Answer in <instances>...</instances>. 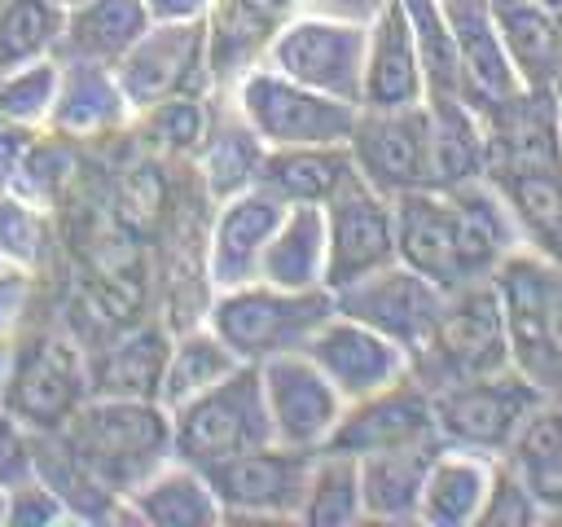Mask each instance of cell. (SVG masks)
Returning a JSON list of instances; mask_svg holds the SVG:
<instances>
[{
    "instance_id": "cell-37",
    "label": "cell",
    "mask_w": 562,
    "mask_h": 527,
    "mask_svg": "<svg viewBox=\"0 0 562 527\" xmlns=\"http://www.w3.org/2000/svg\"><path fill=\"white\" fill-rule=\"evenodd\" d=\"M237 365H241L237 351L206 321H193L171 334V351H167L162 382H158V404L171 413L176 404H184V400L202 395L206 386H215L220 378H228Z\"/></svg>"
},
{
    "instance_id": "cell-19",
    "label": "cell",
    "mask_w": 562,
    "mask_h": 527,
    "mask_svg": "<svg viewBox=\"0 0 562 527\" xmlns=\"http://www.w3.org/2000/svg\"><path fill=\"white\" fill-rule=\"evenodd\" d=\"M452 48H457V79H461V101L474 105L479 114L518 97L522 83L505 57V44L492 22L487 0H443Z\"/></svg>"
},
{
    "instance_id": "cell-14",
    "label": "cell",
    "mask_w": 562,
    "mask_h": 527,
    "mask_svg": "<svg viewBox=\"0 0 562 527\" xmlns=\"http://www.w3.org/2000/svg\"><path fill=\"white\" fill-rule=\"evenodd\" d=\"M334 303H338V312H347V316L364 321L369 329L386 334L391 343H400L408 351V360H413L426 347V338H430V329L439 321L443 290L395 259V264L351 281L347 290H338Z\"/></svg>"
},
{
    "instance_id": "cell-20",
    "label": "cell",
    "mask_w": 562,
    "mask_h": 527,
    "mask_svg": "<svg viewBox=\"0 0 562 527\" xmlns=\"http://www.w3.org/2000/svg\"><path fill=\"white\" fill-rule=\"evenodd\" d=\"M452 202V233H457V268L461 281H483L492 277L522 242L514 211L505 206V198L496 193V184L487 176L465 180L457 189H443Z\"/></svg>"
},
{
    "instance_id": "cell-13",
    "label": "cell",
    "mask_w": 562,
    "mask_h": 527,
    "mask_svg": "<svg viewBox=\"0 0 562 527\" xmlns=\"http://www.w3.org/2000/svg\"><path fill=\"white\" fill-rule=\"evenodd\" d=\"M386 264H395V202L356 171L325 202V285L338 294Z\"/></svg>"
},
{
    "instance_id": "cell-27",
    "label": "cell",
    "mask_w": 562,
    "mask_h": 527,
    "mask_svg": "<svg viewBox=\"0 0 562 527\" xmlns=\"http://www.w3.org/2000/svg\"><path fill=\"white\" fill-rule=\"evenodd\" d=\"M505 57L527 92H553L562 79V26L540 0H487Z\"/></svg>"
},
{
    "instance_id": "cell-48",
    "label": "cell",
    "mask_w": 562,
    "mask_h": 527,
    "mask_svg": "<svg viewBox=\"0 0 562 527\" xmlns=\"http://www.w3.org/2000/svg\"><path fill=\"white\" fill-rule=\"evenodd\" d=\"M386 0H312L307 9L312 13H329V18H347V22H373V13L382 9Z\"/></svg>"
},
{
    "instance_id": "cell-4",
    "label": "cell",
    "mask_w": 562,
    "mask_h": 527,
    "mask_svg": "<svg viewBox=\"0 0 562 527\" xmlns=\"http://www.w3.org/2000/svg\"><path fill=\"white\" fill-rule=\"evenodd\" d=\"M259 444H272V417H268L259 365H237L202 395L171 408V448L180 461L198 470Z\"/></svg>"
},
{
    "instance_id": "cell-16",
    "label": "cell",
    "mask_w": 562,
    "mask_h": 527,
    "mask_svg": "<svg viewBox=\"0 0 562 527\" xmlns=\"http://www.w3.org/2000/svg\"><path fill=\"white\" fill-rule=\"evenodd\" d=\"M259 378H263V400H268V417H272V439L290 444V448H307V452L325 448L347 400L307 360V351L263 360Z\"/></svg>"
},
{
    "instance_id": "cell-5",
    "label": "cell",
    "mask_w": 562,
    "mask_h": 527,
    "mask_svg": "<svg viewBox=\"0 0 562 527\" xmlns=\"http://www.w3.org/2000/svg\"><path fill=\"white\" fill-rule=\"evenodd\" d=\"M88 351L57 329H22L9 338V369L0 408L31 435L61 430L88 400Z\"/></svg>"
},
{
    "instance_id": "cell-26",
    "label": "cell",
    "mask_w": 562,
    "mask_h": 527,
    "mask_svg": "<svg viewBox=\"0 0 562 527\" xmlns=\"http://www.w3.org/2000/svg\"><path fill=\"white\" fill-rule=\"evenodd\" d=\"M492 474H496V457L439 444V452L430 457L426 483H422L417 523H426V527H479L487 492H492Z\"/></svg>"
},
{
    "instance_id": "cell-29",
    "label": "cell",
    "mask_w": 562,
    "mask_h": 527,
    "mask_svg": "<svg viewBox=\"0 0 562 527\" xmlns=\"http://www.w3.org/2000/svg\"><path fill=\"white\" fill-rule=\"evenodd\" d=\"M496 193L518 220L527 246L562 264V162H522L487 171Z\"/></svg>"
},
{
    "instance_id": "cell-32",
    "label": "cell",
    "mask_w": 562,
    "mask_h": 527,
    "mask_svg": "<svg viewBox=\"0 0 562 527\" xmlns=\"http://www.w3.org/2000/svg\"><path fill=\"white\" fill-rule=\"evenodd\" d=\"M263 154H268V145L255 136V127L237 114V105H233L228 97H220V110H211L206 141H202V149L193 154L206 193L220 202V198H233V193L250 189V184L259 180Z\"/></svg>"
},
{
    "instance_id": "cell-8",
    "label": "cell",
    "mask_w": 562,
    "mask_h": 527,
    "mask_svg": "<svg viewBox=\"0 0 562 527\" xmlns=\"http://www.w3.org/2000/svg\"><path fill=\"white\" fill-rule=\"evenodd\" d=\"M544 395L549 391L514 365H505L496 373H483V378L452 382V386L435 391L439 444L470 448V452H483V457H505L518 426L531 417V408Z\"/></svg>"
},
{
    "instance_id": "cell-50",
    "label": "cell",
    "mask_w": 562,
    "mask_h": 527,
    "mask_svg": "<svg viewBox=\"0 0 562 527\" xmlns=\"http://www.w3.org/2000/svg\"><path fill=\"white\" fill-rule=\"evenodd\" d=\"M4 501H9V487L0 483V527H4Z\"/></svg>"
},
{
    "instance_id": "cell-33",
    "label": "cell",
    "mask_w": 562,
    "mask_h": 527,
    "mask_svg": "<svg viewBox=\"0 0 562 527\" xmlns=\"http://www.w3.org/2000/svg\"><path fill=\"white\" fill-rule=\"evenodd\" d=\"M435 452H439V444H417V448H391V452L360 457L364 523H417L422 483H426V470H430Z\"/></svg>"
},
{
    "instance_id": "cell-44",
    "label": "cell",
    "mask_w": 562,
    "mask_h": 527,
    "mask_svg": "<svg viewBox=\"0 0 562 527\" xmlns=\"http://www.w3.org/2000/svg\"><path fill=\"white\" fill-rule=\"evenodd\" d=\"M35 281H40V272L0 264V338H4V343L26 329L31 299H35Z\"/></svg>"
},
{
    "instance_id": "cell-31",
    "label": "cell",
    "mask_w": 562,
    "mask_h": 527,
    "mask_svg": "<svg viewBox=\"0 0 562 527\" xmlns=\"http://www.w3.org/2000/svg\"><path fill=\"white\" fill-rule=\"evenodd\" d=\"M154 26L145 0H83L66 9V31L57 57H79V61H101L119 66L123 53Z\"/></svg>"
},
{
    "instance_id": "cell-46",
    "label": "cell",
    "mask_w": 562,
    "mask_h": 527,
    "mask_svg": "<svg viewBox=\"0 0 562 527\" xmlns=\"http://www.w3.org/2000/svg\"><path fill=\"white\" fill-rule=\"evenodd\" d=\"M31 141H35V127H18V123H4L0 119V189H13L18 184L22 162L31 154Z\"/></svg>"
},
{
    "instance_id": "cell-30",
    "label": "cell",
    "mask_w": 562,
    "mask_h": 527,
    "mask_svg": "<svg viewBox=\"0 0 562 527\" xmlns=\"http://www.w3.org/2000/svg\"><path fill=\"white\" fill-rule=\"evenodd\" d=\"M171 351V334L162 325H136L110 338L101 351H88V391L92 395H132L158 400L162 365Z\"/></svg>"
},
{
    "instance_id": "cell-47",
    "label": "cell",
    "mask_w": 562,
    "mask_h": 527,
    "mask_svg": "<svg viewBox=\"0 0 562 527\" xmlns=\"http://www.w3.org/2000/svg\"><path fill=\"white\" fill-rule=\"evenodd\" d=\"M215 0H145L154 22H198Z\"/></svg>"
},
{
    "instance_id": "cell-15",
    "label": "cell",
    "mask_w": 562,
    "mask_h": 527,
    "mask_svg": "<svg viewBox=\"0 0 562 527\" xmlns=\"http://www.w3.org/2000/svg\"><path fill=\"white\" fill-rule=\"evenodd\" d=\"M417 444H439V426H435V391L408 373L364 400H351L325 448L369 457Z\"/></svg>"
},
{
    "instance_id": "cell-52",
    "label": "cell",
    "mask_w": 562,
    "mask_h": 527,
    "mask_svg": "<svg viewBox=\"0 0 562 527\" xmlns=\"http://www.w3.org/2000/svg\"><path fill=\"white\" fill-rule=\"evenodd\" d=\"M553 13H558V26H562V4H558V9H553Z\"/></svg>"
},
{
    "instance_id": "cell-3",
    "label": "cell",
    "mask_w": 562,
    "mask_h": 527,
    "mask_svg": "<svg viewBox=\"0 0 562 527\" xmlns=\"http://www.w3.org/2000/svg\"><path fill=\"white\" fill-rule=\"evenodd\" d=\"M514 365L509 343H505V321H501V299L492 277L483 281H461L443 290L439 321L426 338V347L413 356V378L426 382L430 391H443L465 378H483Z\"/></svg>"
},
{
    "instance_id": "cell-49",
    "label": "cell",
    "mask_w": 562,
    "mask_h": 527,
    "mask_svg": "<svg viewBox=\"0 0 562 527\" xmlns=\"http://www.w3.org/2000/svg\"><path fill=\"white\" fill-rule=\"evenodd\" d=\"M553 114H558V141H562V79L553 88Z\"/></svg>"
},
{
    "instance_id": "cell-23",
    "label": "cell",
    "mask_w": 562,
    "mask_h": 527,
    "mask_svg": "<svg viewBox=\"0 0 562 527\" xmlns=\"http://www.w3.org/2000/svg\"><path fill=\"white\" fill-rule=\"evenodd\" d=\"M395 202V259L435 281L439 290L461 285L457 268V233H452V202L443 189H413L391 198Z\"/></svg>"
},
{
    "instance_id": "cell-2",
    "label": "cell",
    "mask_w": 562,
    "mask_h": 527,
    "mask_svg": "<svg viewBox=\"0 0 562 527\" xmlns=\"http://www.w3.org/2000/svg\"><path fill=\"white\" fill-rule=\"evenodd\" d=\"M338 312L334 290H285L272 281H246L215 290L206 303V325L237 351L241 365H263L272 356L303 351L307 338Z\"/></svg>"
},
{
    "instance_id": "cell-7",
    "label": "cell",
    "mask_w": 562,
    "mask_h": 527,
    "mask_svg": "<svg viewBox=\"0 0 562 527\" xmlns=\"http://www.w3.org/2000/svg\"><path fill=\"white\" fill-rule=\"evenodd\" d=\"M237 114L255 127V136L268 149H290V145H347L360 105L325 97L281 70H272L268 61L255 66L250 75H241L233 83V92H224Z\"/></svg>"
},
{
    "instance_id": "cell-35",
    "label": "cell",
    "mask_w": 562,
    "mask_h": 527,
    "mask_svg": "<svg viewBox=\"0 0 562 527\" xmlns=\"http://www.w3.org/2000/svg\"><path fill=\"white\" fill-rule=\"evenodd\" d=\"M259 281H272L285 290H321L325 285V206H285V215L263 250Z\"/></svg>"
},
{
    "instance_id": "cell-1",
    "label": "cell",
    "mask_w": 562,
    "mask_h": 527,
    "mask_svg": "<svg viewBox=\"0 0 562 527\" xmlns=\"http://www.w3.org/2000/svg\"><path fill=\"white\" fill-rule=\"evenodd\" d=\"M57 435L114 496H127L140 479L176 457L171 413L158 400L88 395Z\"/></svg>"
},
{
    "instance_id": "cell-17",
    "label": "cell",
    "mask_w": 562,
    "mask_h": 527,
    "mask_svg": "<svg viewBox=\"0 0 562 527\" xmlns=\"http://www.w3.org/2000/svg\"><path fill=\"white\" fill-rule=\"evenodd\" d=\"M307 360L334 382V391L351 404V400H364L400 378L413 373V360L400 343H391L386 334L369 329L364 321L347 316V312H334L312 338H307Z\"/></svg>"
},
{
    "instance_id": "cell-28",
    "label": "cell",
    "mask_w": 562,
    "mask_h": 527,
    "mask_svg": "<svg viewBox=\"0 0 562 527\" xmlns=\"http://www.w3.org/2000/svg\"><path fill=\"white\" fill-rule=\"evenodd\" d=\"M356 176L347 145H290L268 149L259 167V189L285 206H325Z\"/></svg>"
},
{
    "instance_id": "cell-36",
    "label": "cell",
    "mask_w": 562,
    "mask_h": 527,
    "mask_svg": "<svg viewBox=\"0 0 562 527\" xmlns=\"http://www.w3.org/2000/svg\"><path fill=\"white\" fill-rule=\"evenodd\" d=\"M430 110V158L435 189H457L487 171V136L474 105L461 97H426Z\"/></svg>"
},
{
    "instance_id": "cell-41",
    "label": "cell",
    "mask_w": 562,
    "mask_h": 527,
    "mask_svg": "<svg viewBox=\"0 0 562 527\" xmlns=\"http://www.w3.org/2000/svg\"><path fill=\"white\" fill-rule=\"evenodd\" d=\"M61 83V57L26 61V66H4L0 70V119L18 127H48L53 101Z\"/></svg>"
},
{
    "instance_id": "cell-22",
    "label": "cell",
    "mask_w": 562,
    "mask_h": 527,
    "mask_svg": "<svg viewBox=\"0 0 562 527\" xmlns=\"http://www.w3.org/2000/svg\"><path fill=\"white\" fill-rule=\"evenodd\" d=\"M132 119H136V110H132L114 66L61 57V83H57L48 132H57L66 141H97V136L127 127Z\"/></svg>"
},
{
    "instance_id": "cell-6",
    "label": "cell",
    "mask_w": 562,
    "mask_h": 527,
    "mask_svg": "<svg viewBox=\"0 0 562 527\" xmlns=\"http://www.w3.org/2000/svg\"><path fill=\"white\" fill-rule=\"evenodd\" d=\"M505 343L514 369H522L544 391L553 386L558 369V325H562V264L540 255L536 246H518L492 272Z\"/></svg>"
},
{
    "instance_id": "cell-24",
    "label": "cell",
    "mask_w": 562,
    "mask_h": 527,
    "mask_svg": "<svg viewBox=\"0 0 562 527\" xmlns=\"http://www.w3.org/2000/svg\"><path fill=\"white\" fill-rule=\"evenodd\" d=\"M206 70H211V97L233 92L241 75L263 66L268 44L281 26V18L263 0H215L206 9Z\"/></svg>"
},
{
    "instance_id": "cell-38",
    "label": "cell",
    "mask_w": 562,
    "mask_h": 527,
    "mask_svg": "<svg viewBox=\"0 0 562 527\" xmlns=\"http://www.w3.org/2000/svg\"><path fill=\"white\" fill-rule=\"evenodd\" d=\"M299 523L307 527H351L364 523V501H360V457L338 452V448H316Z\"/></svg>"
},
{
    "instance_id": "cell-11",
    "label": "cell",
    "mask_w": 562,
    "mask_h": 527,
    "mask_svg": "<svg viewBox=\"0 0 562 527\" xmlns=\"http://www.w3.org/2000/svg\"><path fill=\"white\" fill-rule=\"evenodd\" d=\"M136 114L176 101V97H211L206 70V22H154L114 66Z\"/></svg>"
},
{
    "instance_id": "cell-12",
    "label": "cell",
    "mask_w": 562,
    "mask_h": 527,
    "mask_svg": "<svg viewBox=\"0 0 562 527\" xmlns=\"http://www.w3.org/2000/svg\"><path fill=\"white\" fill-rule=\"evenodd\" d=\"M347 149H351L360 180H369L386 198H400L413 189H435L426 101L400 105V110H364L360 105Z\"/></svg>"
},
{
    "instance_id": "cell-53",
    "label": "cell",
    "mask_w": 562,
    "mask_h": 527,
    "mask_svg": "<svg viewBox=\"0 0 562 527\" xmlns=\"http://www.w3.org/2000/svg\"><path fill=\"white\" fill-rule=\"evenodd\" d=\"M0 264H4V259H0Z\"/></svg>"
},
{
    "instance_id": "cell-18",
    "label": "cell",
    "mask_w": 562,
    "mask_h": 527,
    "mask_svg": "<svg viewBox=\"0 0 562 527\" xmlns=\"http://www.w3.org/2000/svg\"><path fill=\"white\" fill-rule=\"evenodd\" d=\"M281 215H285V202H277L259 184L215 202V215H211V228L202 242L211 294L259 281V264H263V250H268Z\"/></svg>"
},
{
    "instance_id": "cell-42",
    "label": "cell",
    "mask_w": 562,
    "mask_h": 527,
    "mask_svg": "<svg viewBox=\"0 0 562 527\" xmlns=\"http://www.w3.org/2000/svg\"><path fill=\"white\" fill-rule=\"evenodd\" d=\"M549 518V509L536 501V492L496 457V474H492V492H487V505H483V518L479 527H522V523H540Z\"/></svg>"
},
{
    "instance_id": "cell-9",
    "label": "cell",
    "mask_w": 562,
    "mask_h": 527,
    "mask_svg": "<svg viewBox=\"0 0 562 527\" xmlns=\"http://www.w3.org/2000/svg\"><path fill=\"white\" fill-rule=\"evenodd\" d=\"M364 48H369V26L364 22H347V18L303 9L294 18H281L263 61L281 75L325 92V97L360 105Z\"/></svg>"
},
{
    "instance_id": "cell-51",
    "label": "cell",
    "mask_w": 562,
    "mask_h": 527,
    "mask_svg": "<svg viewBox=\"0 0 562 527\" xmlns=\"http://www.w3.org/2000/svg\"><path fill=\"white\" fill-rule=\"evenodd\" d=\"M57 4H61V9H75V4H83V0H57Z\"/></svg>"
},
{
    "instance_id": "cell-21",
    "label": "cell",
    "mask_w": 562,
    "mask_h": 527,
    "mask_svg": "<svg viewBox=\"0 0 562 527\" xmlns=\"http://www.w3.org/2000/svg\"><path fill=\"white\" fill-rule=\"evenodd\" d=\"M422 101H426V75H422L413 22L400 0H386L369 22L360 105L364 110H400V105H422Z\"/></svg>"
},
{
    "instance_id": "cell-34",
    "label": "cell",
    "mask_w": 562,
    "mask_h": 527,
    "mask_svg": "<svg viewBox=\"0 0 562 527\" xmlns=\"http://www.w3.org/2000/svg\"><path fill=\"white\" fill-rule=\"evenodd\" d=\"M553 514H562V395H544L501 457Z\"/></svg>"
},
{
    "instance_id": "cell-25",
    "label": "cell",
    "mask_w": 562,
    "mask_h": 527,
    "mask_svg": "<svg viewBox=\"0 0 562 527\" xmlns=\"http://www.w3.org/2000/svg\"><path fill=\"white\" fill-rule=\"evenodd\" d=\"M123 509H127V523H145V527H215V523H224V509L215 501L206 470H198L180 457L162 461L149 479H140L123 496Z\"/></svg>"
},
{
    "instance_id": "cell-43",
    "label": "cell",
    "mask_w": 562,
    "mask_h": 527,
    "mask_svg": "<svg viewBox=\"0 0 562 527\" xmlns=\"http://www.w3.org/2000/svg\"><path fill=\"white\" fill-rule=\"evenodd\" d=\"M53 523H70L66 501L40 474L18 479L4 501V527H53Z\"/></svg>"
},
{
    "instance_id": "cell-45",
    "label": "cell",
    "mask_w": 562,
    "mask_h": 527,
    "mask_svg": "<svg viewBox=\"0 0 562 527\" xmlns=\"http://www.w3.org/2000/svg\"><path fill=\"white\" fill-rule=\"evenodd\" d=\"M26 474H35V435L0 408V483L13 487Z\"/></svg>"
},
{
    "instance_id": "cell-39",
    "label": "cell",
    "mask_w": 562,
    "mask_h": 527,
    "mask_svg": "<svg viewBox=\"0 0 562 527\" xmlns=\"http://www.w3.org/2000/svg\"><path fill=\"white\" fill-rule=\"evenodd\" d=\"M66 9L57 0H0V70L57 57Z\"/></svg>"
},
{
    "instance_id": "cell-10",
    "label": "cell",
    "mask_w": 562,
    "mask_h": 527,
    "mask_svg": "<svg viewBox=\"0 0 562 527\" xmlns=\"http://www.w3.org/2000/svg\"><path fill=\"white\" fill-rule=\"evenodd\" d=\"M312 457L316 452L307 448H290L272 439L206 466L224 523H299Z\"/></svg>"
},
{
    "instance_id": "cell-40",
    "label": "cell",
    "mask_w": 562,
    "mask_h": 527,
    "mask_svg": "<svg viewBox=\"0 0 562 527\" xmlns=\"http://www.w3.org/2000/svg\"><path fill=\"white\" fill-rule=\"evenodd\" d=\"M53 250V215L44 202L0 189V259L26 272H44Z\"/></svg>"
}]
</instances>
